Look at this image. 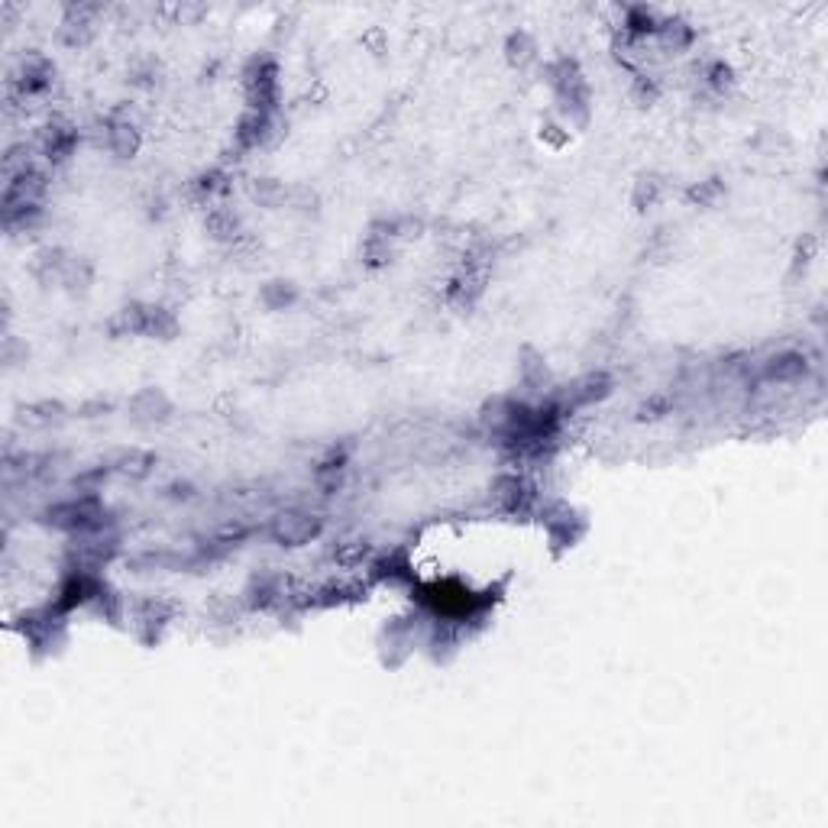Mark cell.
I'll use <instances>...</instances> for the list:
<instances>
[{
	"mask_svg": "<svg viewBox=\"0 0 828 828\" xmlns=\"http://www.w3.org/2000/svg\"><path fill=\"white\" fill-rule=\"evenodd\" d=\"M731 85H735V72L725 62H706V68H702V88L709 94H725Z\"/></svg>",
	"mask_w": 828,
	"mask_h": 828,
	"instance_id": "484cf974",
	"label": "cell"
},
{
	"mask_svg": "<svg viewBox=\"0 0 828 828\" xmlns=\"http://www.w3.org/2000/svg\"><path fill=\"white\" fill-rule=\"evenodd\" d=\"M91 279H94L91 262L81 259V256H68L65 269H62V275H59V282L68 288V292H85V288L91 285Z\"/></svg>",
	"mask_w": 828,
	"mask_h": 828,
	"instance_id": "603a6c76",
	"label": "cell"
},
{
	"mask_svg": "<svg viewBox=\"0 0 828 828\" xmlns=\"http://www.w3.org/2000/svg\"><path fill=\"white\" fill-rule=\"evenodd\" d=\"M114 330L117 334H136V337H149V340H172L178 334V317L169 308L130 305L117 314Z\"/></svg>",
	"mask_w": 828,
	"mask_h": 828,
	"instance_id": "3957f363",
	"label": "cell"
},
{
	"mask_svg": "<svg viewBox=\"0 0 828 828\" xmlns=\"http://www.w3.org/2000/svg\"><path fill=\"white\" fill-rule=\"evenodd\" d=\"M204 227L207 233H211L214 240L220 243H233V240H240V217L230 211V207H211L207 211V220H204Z\"/></svg>",
	"mask_w": 828,
	"mask_h": 828,
	"instance_id": "44dd1931",
	"label": "cell"
},
{
	"mask_svg": "<svg viewBox=\"0 0 828 828\" xmlns=\"http://www.w3.org/2000/svg\"><path fill=\"white\" fill-rule=\"evenodd\" d=\"M321 531H324V521L311 512H301V508L279 512L269 524V537L282 547H305V544L317 541Z\"/></svg>",
	"mask_w": 828,
	"mask_h": 828,
	"instance_id": "5b68a950",
	"label": "cell"
},
{
	"mask_svg": "<svg viewBox=\"0 0 828 828\" xmlns=\"http://www.w3.org/2000/svg\"><path fill=\"white\" fill-rule=\"evenodd\" d=\"M130 418L136 424H162L172 418V402L162 389H140L130 398Z\"/></svg>",
	"mask_w": 828,
	"mask_h": 828,
	"instance_id": "5bb4252c",
	"label": "cell"
},
{
	"mask_svg": "<svg viewBox=\"0 0 828 828\" xmlns=\"http://www.w3.org/2000/svg\"><path fill=\"white\" fill-rule=\"evenodd\" d=\"M631 98L638 101L641 107H651L657 98H660V85L651 78V75H634L631 81Z\"/></svg>",
	"mask_w": 828,
	"mask_h": 828,
	"instance_id": "f1b7e54d",
	"label": "cell"
},
{
	"mask_svg": "<svg viewBox=\"0 0 828 828\" xmlns=\"http://www.w3.org/2000/svg\"><path fill=\"white\" fill-rule=\"evenodd\" d=\"M492 499L502 508L505 515H531L537 508V486L528 476L518 473H505L495 479L492 486Z\"/></svg>",
	"mask_w": 828,
	"mask_h": 828,
	"instance_id": "8992f818",
	"label": "cell"
},
{
	"mask_svg": "<svg viewBox=\"0 0 828 828\" xmlns=\"http://www.w3.org/2000/svg\"><path fill=\"white\" fill-rule=\"evenodd\" d=\"M612 376L605 369H592L586 372V376H579L573 385H570V392H567V405L563 408H592V405H599L605 402V398L612 395Z\"/></svg>",
	"mask_w": 828,
	"mask_h": 828,
	"instance_id": "9c48e42d",
	"label": "cell"
},
{
	"mask_svg": "<svg viewBox=\"0 0 828 828\" xmlns=\"http://www.w3.org/2000/svg\"><path fill=\"white\" fill-rule=\"evenodd\" d=\"M660 191H664V185H660L654 175H644V178H638V182H634V195H631V201H634V207H638V211H647V207L657 204Z\"/></svg>",
	"mask_w": 828,
	"mask_h": 828,
	"instance_id": "83f0119b",
	"label": "cell"
},
{
	"mask_svg": "<svg viewBox=\"0 0 828 828\" xmlns=\"http://www.w3.org/2000/svg\"><path fill=\"white\" fill-rule=\"evenodd\" d=\"M175 615V605L165 602V599H143L136 602V612H133V621H136V631H140V638L146 644L159 641L162 628L169 625Z\"/></svg>",
	"mask_w": 828,
	"mask_h": 828,
	"instance_id": "8fae6325",
	"label": "cell"
},
{
	"mask_svg": "<svg viewBox=\"0 0 828 828\" xmlns=\"http://www.w3.org/2000/svg\"><path fill=\"white\" fill-rule=\"evenodd\" d=\"M52 78H55V68L46 55H26L20 72L10 81V91L17 94L20 101L36 98V94H46L52 88Z\"/></svg>",
	"mask_w": 828,
	"mask_h": 828,
	"instance_id": "52a82bcc",
	"label": "cell"
},
{
	"mask_svg": "<svg viewBox=\"0 0 828 828\" xmlns=\"http://www.w3.org/2000/svg\"><path fill=\"white\" fill-rule=\"evenodd\" d=\"M295 298H298V292H295L292 282L275 279V282H269L266 288H262V301H266V308H272V311H282L288 305H295Z\"/></svg>",
	"mask_w": 828,
	"mask_h": 828,
	"instance_id": "4316f807",
	"label": "cell"
},
{
	"mask_svg": "<svg viewBox=\"0 0 828 828\" xmlns=\"http://www.w3.org/2000/svg\"><path fill=\"white\" fill-rule=\"evenodd\" d=\"M98 13L101 7L98 4H72L65 7V17H62V26H59V39L65 46H88L91 36H94V23H98Z\"/></svg>",
	"mask_w": 828,
	"mask_h": 828,
	"instance_id": "ba28073f",
	"label": "cell"
},
{
	"mask_svg": "<svg viewBox=\"0 0 828 828\" xmlns=\"http://www.w3.org/2000/svg\"><path fill=\"white\" fill-rule=\"evenodd\" d=\"M107 508L104 502L98 499V492H78L72 499H62L49 505L43 512V524L55 531H65V534H94V531H104L107 528Z\"/></svg>",
	"mask_w": 828,
	"mask_h": 828,
	"instance_id": "7a4b0ae2",
	"label": "cell"
},
{
	"mask_svg": "<svg viewBox=\"0 0 828 828\" xmlns=\"http://www.w3.org/2000/svg\"><path fill=\"white\" fill-rule=\"evenodd\" d=\"M153 466H156V457L149 450H127L123 457L117 460V469L123 476H133V479H143L153 473Z\"/></svg>",
	"mask_w": 828,
	"mask_h": 828,
	"instance_id": "cb8c5ba5",
	"label": "cell"
},
{
	"mask_svg": "<svg viewBox=\"0 0 828 828\" xmlns=\"http://www.w3.org/2000/svg\"><path fill=\"white\" fill-rule=\"evenodd\" d=\"M372 576L376 579H385V583L392 586H402V583H414V570L405 557V550H392L389 557H382L372 563Z\"/></svg>",
	"mask_w": 828,
	"mask_h": 828,
	"instance_id": "ffe728a7",
	"label": "cell"
},
{
	"mask_svg": "<svg viewBox=\"0 0 828 828\" xmlns=\"http://www.w3.org/2000/svg\"><path fill=\"white\" fill-rule=\"evenodd\" d=\"M104 143L117 159H133L140 153V130H136V123L127 114L117 110V114L104 120Z\"/></svg>",
	"mask_w": 828,
	"mask_h": 828,
	"instance_id": "30bf717a",
	"label": "cell"
},
{
	"mask_svg": "<svg viewBox=\"0 0 828 828\" xmlns=\"http://www.w3.org/2000/svg\"><path fill=\"white\" fill-rule=\"evenodd\" d=\"M725 195V185L719 182V178H709V182H699L696 188H689V201H696V204H715Z\"/></svg>",
	"mask_w": 828,
	"mask_h": 828,
	"instance_id": "f546056e",
	"label": "cell"
},
{
	"mask_svg": "<svg viewBox=\"0 0 828 828\" xmlns=\"http://www.w3.org/2000/svg\"><path fill=\"white\" fill-rule=\"evenodd\" d=\"M505 59L512 68H528L537 59V43L528 30H515L505 39Z\"/></svg>",
	"mask_w": 828,
	"mask_h": 828,
	"instance_id": "7402d4cb",
	"label": "cell"
},
{
	"mask_svg": "<svg viewBox=\"0 0 828 828\" xmlns=\"http://www.w3.org/2000/svg\"><path fill=\"white\" fill-rule=\"evenodd\" d=\"M285 599V579L279 573H259L253 576V583L246 586L243 592V602L250 605V609H272L275 602Z\"/></svg>",
	"mask_w": 828,
	"mask_h": 828,
	"instance_id": "e0dca14e",
	"label": "cell"
},
{
	"mask_svg": "<svg viewBox=\"0 0 828 828\" xmlns=\"http://www.w3.org/2000/svg\"><path fill=\"white\" fill-rule=\"evenodd\" d=\"M693 39H696V33L686 20H660L657 33H654V43L664 52H673V55L693 46Z\"/></svg>",
	"mask_w": 828,
	"mask_h": 828,
	"instance_id": "d6986e66",
	"label": "cell"
},
{
	"mask_svg": "<svg viewBox=\"0 0 828 828\" xmlns=\"http://www.w3.org/2000/svg\"><path fill=\"white\" fill-rule=\"evenodd\" d=\"M250 195L262 207H282L285 198H288V188L282 182H275V178H256V182L250 185Z\"/></svg>",
	"mask_w": 828,
	"mask_h": 828,
	"instance_id": "d4e9b609",
	"label": "cell"
},
{
	"mask_svg": "<svg viewBox=\"0 0 828 828\" xmlns=\"http://www.w3.org/2000/svg\"><path fill=\"white\" fill-rule=\"evenodd\" d=\"M379 647H382V660H385V664H389V667H402L405 660H408V654H411V647H414V625H411V621H405V618L389 621V625H385V631H382Z\"/></svg>",
	"mask_w": 828,
	"mask_h": 828,
	"instance_id": "7c38bea8",
	"label": "cell"
},
{
	"mask_svg": "<svg viewBox=\"0 0 828 828\" xmlns=\"http://www.w3.org/2000/svg\"><path fill=\"white\" fill-rule=\"evenodd\" d=\"M518 382L524 385L528 392H547L554 376H550V366L541 353L534 347H524L521 356H518Z\"/></svg>",
	"mask_w": 828,
	"mask_h": 828,
	"instance_id": "ac0fdd59",
	"label": "cell"
},
{
	"mask_svg": "<svg viewBox=\"0 0 828 828\" xmlns=\"http://www.w3.org/2000/svg\"><path fill=\"white\" fill-rule=\"evenodd\" d=\"M544 75H547V85L554 88L560 117L567 120L570 127H586L589 114H592V91L586 85L583 72H579V62L563 55V59L550 62L544 68Z\"/></svg>",
	"mask_w": 828,
	"mask_h": 828,
	"instance_id": "6da1fadb",
	"label": "cell"
},
{
	"mask_svg": "<svg viewBox=\"0 0 828 828\" xmlns=\"http://www.w3.org/2000/svg\"><path fill=\"white\" fill-rule=\"evenodd\" d=\"M243 91L246 107L275 114V107H279V65L269 55H253L250 65L243 68Z\"/></svg>",
	"mask_w": 828,
	"mask_h": 828,
	"instance_id": "277c9868",
	"label": "cell"
},
{
	"mask_svg": "<svg viewBox=\"0 0 828 828\" xmlns=\"http://www.w3.org/2000/svg\"><path fill=\"white\" fill-rule=\"evenodd\" d=\"M78 149V130L68 127V123H49V127L39 133V153H43L49 162H65Z\"/></svg>",
	"mask_w": 828,
	"mask_h": 828,
	"instance_id": "2e32d148",
	"label": "cell"
},
{
	"mask_svg": "<svg viewBox=\"0 0 828 828\" xmlns=\"http://www.w3.org/2000/svg\"><path fill=\"white\" fill-rule=\"evenodd\" d=\"M806 372H809L806 356L786 350V353L770 356V360L761 366V379L764 382H777V385H793L799 379H806Z\"/></svg>",
	"mask_w": 828,
	"mask_h": 828,
	"instance_id": "9a60e30c",
	"label": "cell"
},
{
	"mask_svg": "<svg viewBox=\"0 0 828 828\" xmlns=\"http://www.w3.org/2000/svg\"><path fill=\"white\" fill-rule=\"evenodd\" d=\"M275 114H269V110H253V107H246V114L240 117L237 123V146L243 149V153H250V149H259V146H266L269 143V136H272V127H275Z\"/></svg>",
	"mask_w": 828,
	"mask_h": 828,
	"instance_id": "4fadbf2b",
	"label": "cell"
}]
</instances>
